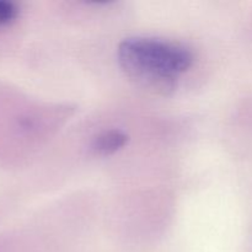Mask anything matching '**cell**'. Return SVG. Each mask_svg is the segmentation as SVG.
<instances>
[{
	"label": "cell",
	"mask_w": 252,
	"mask_h": 252,
	"mask_svg": "<svg viewBox=\"0 0 252 252\" xmlns=\"http://www.w3.org/2000/svg\"><path fill=\"white\" fill-rule=\"evenodd\" d=\"M117 57L128 76L161 91L174 88L175 80L193 64V54L186 47L148 37L122 41Z\"/></svg>",
	"instance_id": "1"
},
{
	"label": "cell",
	"mask_w": 252,
	"mask_h": 252,
	"mask_svg": "<svg viewBox=\"0 0 252 252\" xmlns=\"http://www.w3.org/2000/svg\"><path fill=\"white\" fill-rule=\"evenodd\" d=\"M128 143V135L120 129H108L94 138L91 150L98 157H108L122 149Z\"/></svg>",
	"instance_id": "2"
},
{
	"label": "cell",
	"mask_w": 252,
	"mask_h": 252,
	"mask_svg": "<svg viewBox=\"0 0 252 252\" xmlns=\"http://www.w3.org/2000/svg\"><path fill=\"white\" fill-rule=\"evenodd\" d=\"M19 15V7L10 0H0V26L10 24Z\"/></svg>",
	"instance_id": "3"
}]
</instances>
